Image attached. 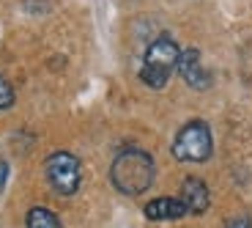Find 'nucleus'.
Segmentation results:
<instances>
[{
  "instance_id": "nucleus-1",
  "label": "nucleus",
  "mask_w": 252,
  "mask_h": 228,
  "mask_svg": "<svg viewBox=\"0 0 252 228\" xmlns=\"http://www.w3.org/2000/svg\"><path fill=\"white\" fill-rule=\"evenodd\" d=\"M154 179H157V165L154 157L140 146H126L115 154L110 165V182L121 195L137 198L151 190Z\"/></svg>"
},
{
  "instance_id": "nucleus-2",
  "label": "nucleus",
  "mask_w": 252,
  "mask_h": 228,
  "mask_svg": "<svg viewBox=\"0 0 252 228\" xmlns=\"http://www.w3.org/2000/svg\"><path fill=\"white\" fill-rule=\"evenodd\" d=\"M178 55H181V47L173 36L162 33L148 44L143 58V66H140V80L154 91H162L167 82H170L173 72L178 69Z\"/></svg>"
},
{
  "instance_id": "nucleus-3",
  "label": "nucleus",
  "mask_w": 252,
  "mask_h": 228,
  "mask_svg": "<svg viewBox=\"0 0 252 228\" xmlns=\"http://www.w3.org/2000/svg\"><path fill=\"white\" fill-rule=\"evenodd\" d=\"M214 154V138H211V127L200 118L187 121L173 138V157L178 162H192L200 165L206 159H211Z\"/></svg>"
},
{
  "instance_id": "nucleus-4",
  "label": "nucleus",
  "mask_w": 252,
  "mask_h": 228,
  "mask_svg": "<svg viewBox=\"0 0 252 228\" xmlns=\"http://www.w3.org/2000/svg\"><path fill=\"white\" fill-rule=\"evenodd\" d=\"M44 176L50 187L63 198H71L82 184V165L80 157L71 152H52L44 159Z\"/></svg>"
},
{
  "instance_id": "nucleus-5",
  "label": "nucleus",
  "mask_w": 252,
  "mask_h": 228,
  "mask_svg": "<svg viewBox=\"0 0 252 228\" xmlns=\"http://www.w3.org/2000/svg\"><path fill=\"white\" fill-rule=\"evenodd\" d=\"M178 75L184 77V82L189 88H195V91H206L211 85V75L203 66L200 50H195V47L181 50V55H178Z\"/></svg>"
},
{
  "instance_id": "nucleus-6",
  "label": "nucleus",
  "mask_w": 252,
  "mask_h": 228,
  "mask_svg": "<svg viewBox=\"0 0 252 228\" xmlns=\"http://www.w3.org/2000/svg\"><path fill=\"white\" fill-rule=\"evenodd\" d=\"M178 198L184 201L189 215H206L208 206H211V192H208V184L197 176H187L181 182V192Z\"/></svg>"
},
{
  "instance_id": "nucleus-7",
  "label": "nucleus",
  "mask_w": 252,
  "mask_h": 228,
  "mask_svg": "<svg viewBox=\"0 0 252 228\" xmlns=\"http://www.w3.org/2000/svg\"><path fill=\"white\" fill-rule=\"evenodd\" d=\"M143 215L145 220L151 223H170V220H181L184 215H189L187 206H184L181 198L176 195H162V198H154L143 206Z\"/></svg>"
},
{
  "instance_id": "nucleus-8",
  "label": "nucleus",
  "mask_w": 252,
  "mask_h": 228,
  "mask_svg": "<svg viewBox=\"0 0 252 228\" xmlns=\"http://www.w3.org/2000/svg\"><path fill=\"white\" fill-rule=\"evenodd\" d=\"M25 226L28 228H63V223H61V217L52 209H47V206H33L25 215Z\"/></svg>"
},
{
  "instance_id": "nucleus-9",
  "label": "nucleus",
  "mask_w": 252,
  "mask_h": 228,
  "mask_svg": "<svg viewBox=\"0 0 252 228\" xmlns=\"http://www.w3.org/2000/svg\"><path fill=\"white\" fill-rule=\"evenodd\" d=\"M14 102H17V94H14L11 82L0 75V113H3V110H8V108H14Z\"/></svg>"
},
{
  "instance_id": "nucleus-10",
  "label": "nucleus",
  "mask_w": 252,
  "mask_h": 228,
  "mask_svg": "<svg viewBox=\"0 0 252 228\" xmlns=\"http://www.w3.org/2000/svg\"><path fill=\"white\" fill-rule=\"evenodd\" d=\"M225 228H252V217H250V215L230 217V220L225 223Z\"/></svg>"
},
{
  "instance_id": "nucleus-11",
  "label": "nucleus",
  "mask_w": 252,
  "mask_h": 228,
  "mask_svg": "<svg viewBox=\"0 0 252 228\" xmlns=\"http://www.w3.org/2000/svg\"><path fill=\"white\" fill-rule=\"evenodd\" d=\"M6 179H8V162L6 159H0V190L6 187Z\"/></svg>"
}]
</instances>
